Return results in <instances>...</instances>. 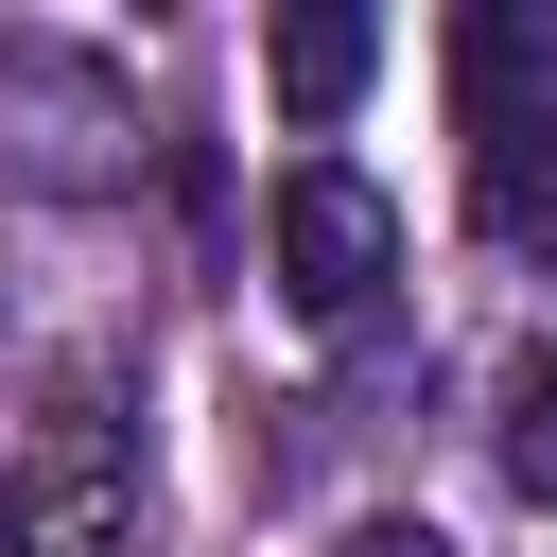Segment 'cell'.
Masks as SVG:
<instances>
[{
    "instance_id": "cell-1",
    "label": "cell",
    "mask_w": 557,
    "mask_h": 557,
    "mask_svg": "<svg viewBox=\"0 0 557 557\" xmlns=\"http://www.w3.org/2000/svg\"><path fill=\"white\" fill-rule=\"evenodd\" d=\"M383 278H400V209L348 157H296L278 174V296H296V331H366Z\"/></svg>"
},
{
    "instance_id": "cell-2",
    "label": "cell",
    "mask_w": 557,
    "mask_h": 557,
    "mask_svg": "<svg viewBox=\"0 0 557 557\" xmlns=\"http://www.w3.org/2000/svg\"><path fill=\"white\" fill-rule=\"evenodd\" d=\"M17 557H139V470H122L104 400H70V418H52L35 487H17Z\"/></svg>"
},
{
    "instance_id": "cell-3",
    "label": "cell",
    "mask_w": 557,
    "mask_h": 557,
    "mask_svg": "<svg viewBox=\"0 0 557 557\" xmlns=\"http://www.w3.org/2000/svg\"><path fill=\"white\" fill-rule=\"evenodd\" d=\"M261 70H278V104H296V122H348V104H366V70H383V17L296 0V17L261 35Z\"/></svg>"
},
{
    "instance_id": "cell-4",
    "label": "cell",
    "mask_w": 557,
    "mask_h": 557,
    "mask_svg": "<svg viewBox=\"0 0 557 557\" xmlns=\"http://www.w3.org/2000/svg\"><path fill=\"white\" fill-rule=\"evenodd\" d=\"M505 487L557 505V348H522V383H505Z\"/></svg>"
},
{
    "instance_id": "cell-5",
    "label": "cell",
    "mask_w": 557,
    "mask_h": 557,
    "mask_svg": "<svg viewBox=\"0 0 557 557\" xmlns=\"http://www.w3.org/2000/svg\"><path fill=\"white\" fill-rule=\"evenodd\" d=\"M348 557H453V540H435V522H366Z\"/></svg>"
}]
</instances>
